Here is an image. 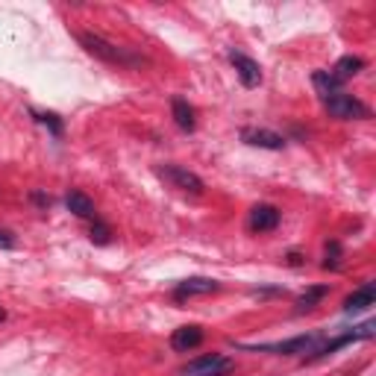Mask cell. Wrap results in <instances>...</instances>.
I'll use <instances>...</instances> for the list:
<instances>
[{
	"label": "cell",
	"mask_w": 376,
	"mask_h": 376,
	"mask_svg": "<svg viewBox=\"0 0 376 376\" xmlns=\"http://www.w3.org/2000/svg\"><path fill=\"white\" fill-rule=\"evenodd\" d=\"M79 44L86 47V53H91L94 59H101L106 65H121V68H141V65H147L144 56L127 51V47H118L106 41L103 36H97V32H79Z\"/></svg>",
	"instance_id": "obj_1"
},
{
	"label": "cell",
	"mask_w": 376,
	"mask_h": 376,
	"mask_svg": "<svg viewBox=\"0 0 376 376\" xmlns=\"http://www.w3.org/2000/svg\"><path fill=\"white\" fill-rule=\"evenodd\" d=\"M156 176L165 179L171 188L183 191V194H191V197H200V194L206 191V183H203L197 174L179 168V165H159V168H156Z\"/></svg>",
	"instance_id": "obj_2"
},
{
	"label": "cell",
	"mask_w": 376,
	"mask_h": 376,
	"mask_svg": "<svg viewBox=\"0 0 376 376\" xmlns=\"http://www.w3.org/2000/svg\"><path fill=\"white\" fill-rule=\"evenodd\" d=\"M323 103H326V112L338 121H365V118H370V109L358 101V97H353L347 91H338Z\"/></svg>",
	"instance_id": "obj_3"
},
{
	"label": "cell",
	"mask_w": 376,
	"mask_h": 376,
	"mask_svg": "<svg viewBox=\"0 0 376 376\" xmlns=\"http://www.w3.org/2000/svg\"><path fill=\"white\" fill-rule=\"evenodd\" d=\"M233 370V358L223 356V353H209L188 362L183 368V376H226Z\"/></svg>",
	"instance_id": "obj_4"
},
{
	"label": "cell",
	"mask_w": 376,
	"mask_h": 376,
	"mask_svg": "<svg viewBox=\"0 0 376 376\" xmlns=\"http://www.w3.org/2000/svg\"><path fill=\"white\" fill-rule=\"evenodd\" d=\"M373 335H376V323H362V326H356V330H350V332H344V335H338V338H332V341H326V344L315 347L309 358H323V356H330V353H335V350H341V347L353 344V341H368V338H373Z\"/></svg>",
	"instance_id": "obj_5"
},
{
	"label": "cell",
	"mask_w": 376,
	"mask_h": 376,
	"mask_svg": "<svg viewBox=\"0 0 376 376\" xmlns=\"http://www.w3.org/2000/svg\"><path fill=\"white\" fill-rule=\"evenodd\" d=\"M283 221V212L271 206V203H259L250 209V218H247V226H250V233H273L276 226H280Z\"/></svg>",
	"instance_id": "obj_6"
},
{
	"label": "cell",
	"mask_w": 376,
	"mask_h": 376,
	"mask_svg": "<svg viewBox=\"0 0 376 376\" xmlns=\"http://www.w3.org/2000/svg\"><path fill=\"white\" fill-rule=\"evenodd\" d=\"M221 288L218 280H209V276H191V280H183L174 288V300H191V297H206V294H215Z\"/></svg>",
	"instance_id": "obj_7"
},
{
	"label": "cell",
	"mask_w": 376,
	"mask_h": 376,
	"mask_svg": "<svg viewBox=\"0 0 376 376\" xmlns=\"http://www.w3.org/2000/svg\"><path fill=\"white\" fill-rule=\"evenodd\" d=\"M241 141L250 147H261V150H283L285 138L273 129H256V127H244L241 129Z\"/></svg>",
	"instance_id": "obj_8"
},
{
	"label": "cell",
	"mask_w": 376,
	"mask_h": 376,
	"mask_svg": "<svg viewBox=\"0 0 376 376\" xmlns=\"http://www.w3.org/2000/svg\"><path fill=\"white\" fill-rule=\"evenodd\" d=\"M318 341L320 335L318 332H309V335H297V338H291V341H283V344H268V347H261V350H268V353H280V356H297V353H312L318 347Z\"/></svg>",
	"instance_id": "obj_9"
},
{
	"label": "cell",
	"mask_w": 376,
	"mask_h": 376,
	"mask_svg": "<svg viewBox=\"0 0 376 376\" xmlns=\"http://www.w3.org/2000/svg\"><path fill=\"white\" fill-rule=\"evenodd\" d=\"M230 62H233V68L238 71V79H241V86L244 89H256L261 83V68H259V62L250 59V56H244V53H230Z\"/></svg>",
	"instance_id": "obj_10"
},
{
	"label": "cell",
	"mask_w": 376,
	"mask_h": 376,
	"mask_svg": "<svg viewBox=\"0 0 376 376\" xmlns=\"http://www.w3.org/2000/svg\"><path fill=\"white\" fill-rule=\"evenodd\" d=\"M200 344H203V330L197 323L179 326V330H174V335H171V347L176 353H191V350H197Z\"/></svg>",
	"instance_id": "obj_11"
},
{
	"label": "cell",
	"mask_w": 376,
	"mask_h": 376,
	"mask_svg": "<svg viewBox=\"0 0 376 376\" xmlns=\"http://www.w3.org/2000/svg\"><path fill=\"white\" fill-rule=\"evenodd\" d=\"M171 115H174L176 127L186 129V133H191V129L197 127V112H194V106L188 101H183V97H174L171 101Z\"/></svg>",
	"instance_id": "obj_12"
},
{
	"label": "cell",
	"mask_w": 376,
	"mask_h": 376,
	"mask_svg": "<svg viewBox=\"0 0 376 376\" xmlns=\"http://www.w3.org/2000/svg\"><path fill=\"white\" fill-rule=\"evenodd\" d=\"M376 303V288H373V283H365L358 291H353L350 297L344 300V312L347 315H353V312H365V309H370Z\"/></svg>",
	"instance_id": "obj_13"
},
{
	"label": "cell",
	"mask_w": 376,
	"mask_h": 376,
	"mask_svg": "<svg viewBox=\"0 0 376 376\" xmlns=\"http://www.w3.org/2000/svg\"><path fill=\"white\" fill-rule=\"evenodd\" d=\"M65 206H68V212H74L77 218H94V200L83 191H71L68 197H65Z\"/></svg>",
	"instance_id": "obj_14"
},
{
	"label": "cell",
	"mask_w": 376,
	"mask_h": 376,
	"mask_svg": "<svg viewBox=\"0 0 376 376\" xmlns=\"http://www.w3.org/2000/svg\"><path fill=\"white\" fill-rule=\"evenodd\" d=\"M312 86L318 89V94L323 97V101H330L332 94L344 91V89H341V86H344V83H338V79H335V77H332L330 71H315V74H312Z\"/></svg>",
	"instance_id": "obj_15"
},
{
	"label": "cell",
	"mask_w": 376,
	"mask_h": 376,
	"mask_svg": "<svg viewBox=\"0 0 376 376\" xmlns=\"http://www.w3.org/2000/svg\"><path fill=\"white\" fill-rule=\"evenodd\" d=\"M362 68H365V59H362V56H341V59H338V65H335V68H332L330 74L338 79V83H344V79L356 77Z\"/></svg>",
	"instance_id": "obj_16"
},
{
	"label": "cell",
	"mask_w": 376,
	"mask_h": 376,
	"mask_svg": "<svg viewBox=\"0 0 376 376\" xmlns=\"http://www.w3.org/2000/svg\"><path fill=\"white\" fill-rule=\"evenodd\" d=\"M326 294H330V285H312V288H306V294L297 300V315H303V312H309V309H315Z\"/></svg>",
	"instance_id": "obj_17"
},
{
	"label": "cell",
	"mask_w": 376,
	"mask_h": 376,
	"mask_svg": "<svg viewBox=\"0 0 376 376\" xmlns=\"http://www.w3.org/2000/svg\"><path fill=\"white\" fill-rule=\"evenodd\" d=\"M341 256H344V250H341V244H338V241H330V244H326L323 268H326V271H341Z\"/></svg>",
	"instance_id": "obj_18"
},
{
	"label": "cell",
	"mask_w": 376,
	"mask_h": 376,
	"mask_svg": "<svg viewBox=\"0 0 376 376\" xmlns=\"http://www.w3.org/2000/svg\"><path fill=\"white\" fill-rule=\"evenodd\" d=\"M32 115H36L39 124H44L47 129H51L53 136H62V121L53 115V112H32Z\"/></svg>",
	"instance_id": "obj_19"
},
{
	"label": "cell",
	"mask_w": 376,
	"mask_h": 376,
	"mask_svg": "<svg viewBox=\"0 0 376 376\" xmlns=\"http://www.w3.org/2000/svg\"><path fill=\"white\" fill-rule=\"evenodd\" d=\"M89 235H91L94 244H109V241H112V230H109L103 221H97V218H94V223H91V233H89Z\"/></svg>",
	"instance_id": "obj_20"
},
{
	"label": "cell",
	"mask_w": 376,
	"mask_h": 376,
	"mask_svg": "<svg viewBox=\"0 0 376 376\" xmlns=\"http://www.w3.org/2000/svg\"><path fill=\"white\" fill-rule=\"evenodd\" d=\"M15 247V238L9 233H0V250H12Z\"/></svg>",
	"instance_id": "obj_21"
},
{
	"label": "cell",
	"mask_w": 376,
	"mask_h": 376,
	"mask_svg": "<svg viewBox=\"0 0 376 376\" xmlns=\"http://www.w3.org/2000/svg\"><path fill=\"white\" fill-rule=\"evenodd\" d=\"M288 265L300 268V265H303V256H300V253H288Z\"/></svg>",
	"instance_id": "obj_22"
},
{
	"label": "cell",
	"mask_w": 376,
	"mask_h": 376,
	"mask_svg": "<svg viewBox=\"0 0 376 376\" xmlns=\"http://www.w3.org/2000/svg\"><path fill=\"white\" fill-rule=\"evenodd\" d=\"M4 318H6V312H4V309H0V323H4Z\"/></svg>",
	"instance_id": "obj_23"
}]
</instances>
